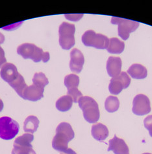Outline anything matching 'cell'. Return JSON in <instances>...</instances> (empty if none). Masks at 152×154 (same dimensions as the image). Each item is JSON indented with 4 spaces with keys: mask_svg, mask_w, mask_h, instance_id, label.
I'll return each mask as SVG.
<instances>
[{
    "mask_svg": "<svg viewBox=\"0 0 152 154\" xmlns=\"http://www.w3.org/2000/svg\"><path fill=\"white\" fill-rule=\"evenodd\" d=\"M74 131L70 124L60 123L56 128V135L52 140V146L60 152L66 150L68 143L74 138Z\"/></svg>",
    "mask_w": 152,
    "mask_h": 154,
    "instance_id": "6da1fadb",
    "label": "cell"
},
{
    "mask_svg": "<svg viewBox=\"0 0 152 154\" xmlns=\"http://www.w3.org/2000/svg\"><path fill=\"white\" fill-rule=\"evenodd\" d=\"M17 53L24 59H31L34 62H47L50 60V53L44 52L43 50L34 44L25 43L18 46Z\"/></svg>",
    "mask_w": 152,
    "mask_h": 154,
    "instance_id": "7a4b0ae2",
    "label": "cell"
},
{
    "mask_svg": "<svg viewBox=\"0 0 152 154\" xmlns=\"http://www.w3.org/2000/svg\"><path fill=\"white\" fill-rule=\"evenodd\" d=\"M78 103L86 121L89 123H95L98 121L100 113L98 104L94 98L88 96L82 97L78 100Z\"/></svg>",
    "mask_w": 152,
    "mask_h": 154,
    "instance_id": "3957f363",
    "label": "cell"
},
{
    "mask_svg": "<svg viewBox=\"0 0 152 154\" xmlns=\"http://www.w3.org/2000/svg\"><path fill=\"white\" fill-rule=\"evenodd\" d=\"M76 27L74 25L63 22L59 26V44L62 49L64 50L70 49L75 45L74 34Z\"/></svg>",
    "mask_w": 152,
    "mask_h": 154,
    "instance_id": "277c9868",
    "label": "cell"
},
{
    "mask_svg": "<svg viewBox=\"0 0 152 154\" xmlns=\"http://www.w3.org/2000/svg\"><path fill=\"white\" fill-rule=\"evenodd\" d=\"M82 42L85 46L93 47L98 49H105L108 45L109 39L102 34H97L92 30H89L82 36Z\"/></svg>",
    "mask_w": 152,
    "mask_h": 154,
    "instance_id": "5b68a950",
    "label": "cell"
},
{
    "mask_svg": "<svg viewBox=\"0 0 152 154\" xmlns=\"http://www.w3.org/2000/svg\"><path fill=\"white\" fill-rule=\"evenodd\" d=\"M20 126L14 119L8 117L0 118V138L11 140L18 134Z\"/></svg>",
    "mask_w": 152,
    "mask_h": 154,
    "instance_id": "8992f818",
    "label": "cell"
},
{
    "mask_svg": "<svg viewBox=\"0 0 152 154\" xmlns=\"http://www.w3.org/2000/svg\"><path fill=\"white\" fill-rule=\"evenodd\" d=\"M33 139L34 135L31 134H25L17 137L11 154H37L31 145Z\"/></svg>",
    "mask_w": 152,
    "mask_h": 154,
    "instance_id": "52a82bcc",
    "label": "cell"
},
{
    "mask_svg": "<svg viewBox=\"0 0 152 154\" xmlns=\"http://www.w3.org/2000/svg\"><path fill=\"white\" fill-rule=\"evenodd\" d=\"M111 23L118 25V36L124 40H127L129 37L130 33L135 31L139 27V23L137 21L118 18V17H112Z\"/></svg>",
    "mask_w": 152,
    "mask_h": 154,
    "instance_id": "ba28073f",
    "label": "cell"
},
{
    "mask_svg": "<svg viewBox=\"0 0 152 154\" xmlns=\"http://www.w3.org/2000/svg\"><path fill=\"white\" fill-rule=\"evenodd\" d=\"M130 83L131 79L128 73L125 72H121L118 76L111 79L108 89L112 95H118L124 89H126L129 86Z\"/></svg>",
    "mask_w": 152,
    "mask_h": 154,
    "instance_id": "9c48e42d",
    "label": "cell"
},
{
    "mask_svg": "<svg viewBox=\"0 0 152 154\" xmlns=\"http://www.w3.org/2000/svg\"><path fill=\"white\" fill-rule=\"evenodd\" d=\"M133 113L137 115H144L151 112L150 101L148 97L138 94L134 98L133 101Z\"/></svg>",
    "mask_w": 152,
    "mask_h": 154,
    "instance_id": "30bf717a",
    "label": "cell"
},
{
    "mask_svg": "<svg viewBox=\"0 0 152 154\" xmlns=\"http://www.w3.org/2000/svg\"><path fill=\"white\" fill-rule=\"evenodd\" d=\"M85 63V58L81 51L76 48L73 49L70 52V68L72 72L79 73L81 71Z\"/></svg>",
    "mask_w": 152,
    "mask_h": 154,
    "instance_id": "8fae6325",
    "label": "cell"
},
{
    "mask_svg": "<svg viewBox=\"0 0 152 154\" xmlns=\"http://www.w3.org/2000/svg\"><path fill=\"white\" fill-rule=\"evenodd\" d=\"M107 150L112 151L115 154H129V149L127 144L122 139H120L116 135L114 138L108 141Z\"/></svg>",
    "mask_w": 152,
    "mask_h": 154,
    "instance_id": "7c38bea8",
    "label": "cell"
},
{
    "mask_svg": "<svg viewBox=\"0 0 152 154\" xmlns=\"http://www.w3.org/2000/svg\"><path fill=\"white\" fill-rule=\"evenodd\" d=\"M16 67L11 63H6L2 67L0 76L7 83H11L15 80L19 75Z\"/></svg>",
    "mask_w": 152,
    "mask_h": 154,
    "instance_id": "4fadbf2b",
    "label": "cell"
},
{
    "mask_svg": "<svg viewBox=\"0 0 152 154\" xmlns=\"http://www.w3.org/2000/svg\"><path fill=\"white\" fill-rule=\"evenodd\" d=\"M44 88L32 84L27 86L23 93V98L30 101H37L44 97Z\"/></svg>",
    "mask_w": 152,
    "mask_h": 154,
    "instance_id": "5bb4252c",
    "label": "cell"
},
{
    "mask_svg": "<svg viewBox=\"0 0 152 154\" xmlns=\"http://www.w3.org/2000/svg\"><path fill=\"white\" fill-rule=\"evenodd\" d=\"M121 60L120 57H110L107 62V71L110 76L115 77L121 73Z\"/></svg>",
    "mask_w": 152,
    "mask_h": 154,
    "instance_id": "9a60e30c",
    "label": "cell"
},
{
    "mask_svg": "<svg viewBox=\"0 0 152 154\" xmlns=\"http://www.w3.org/2000/svg\"><path fill=\"white\" fill-rule=\"evenodd\" d=\"M91 134L97 140L103 141L108 136V130L106 126L102 123H96L92 126Z\"/></svg>",
    "mask_w": 152,
    "mask_h": 154,
    "instance_id": "2e32d148",
    "label": "cell"
},
{
    "mask_svg": "<svg viewBox=\"0 0 152 154\" xmlns=\"http://www.w3.org/2000/svg\"><path fill=\"white\" fill-rule=\"evenodd\" d=\"M128 73L133 79H145L147 75V69L139 63H134L128 70Z\"/></svg>",
    "mask_w": 152,
    "mask_h": 154,
    "instance_id": "e0dca14e",
    "label": "cell"
},
{
    "mask_svg": "<svg viewBox=\"0 0 152 154\" xmlns=\"http://www.w3.org/2000/svg\"><path fill=\"white\" fill-rule=\"evenodd\" d=\"M125 48L124 42L120 40L117 38H111L107 48V51L111 54H120Z\"/></svg>",
    "mask_w": 152,
    "mask_h": 154,
    "instance_id": "ac0fdd59",
    "label": "cell"
},
{
    "mask_svg": "<svg viewBox=\"0 0 152 154\" xmlns=\"http://www.w3.org/2000/svg\"><path fill=\"white\" fill-rule=\"evenodd\" d=\"M39 126V120L33 115H31L25 119L24 125V130L26 133L33 134L35 132Z\"/></svg>",
    "mask_w": 152,
    "mask_h": 154,
    "instance_id": "d6986e66",
    "label": "cell"
},
{
    "mask_svg": "<svg viewBox=\"0 0 152 154\" xmlns=\"http://www.w3.org/2000/svg\"><path fill=\"white\" fill-rule=\"evenodd\" d=\"M73 99L71 97L65 95L60 97L56 102V108L60 112H65L70 110L72 106Z\"/></svg>",
    "mask_w": 152,
    "mask_h": 154,
    "instance_id": "ffe728a7",
    "label": "cell"
},
{
    "mask_svg": "<svg viewBox=\"0 0 152 154\" xmlns=\"http://www.w3.org/2000/svg\"><path fill=\"white\" fill-rule=\"evenodd\" d=\"M8 84H9L11 86L15 89V91L18 93V95L20 97L23 98L24 91L25 89V88L27 87V85L25 84V80L24 79V77L22 76V75L19 74L18 76L17 77V79L15 80H14L13 82L9 83Z\"/></svg>",
    "mask_w": 152,
    "mask_h": 154,
    "instance_id": "44dd1931",
    "label": "cell"
},
{
    "mask_svg": "<svg viewBox=\"0 0 152 154\" xmlns=\"http://www.w3.org/2000/svg\"><path fill=\"white\" fill-rule=\"evenodd\" d=\"M120 102L118 98L114 96H109L107 98L105 102V109L109 113H113L118 109Z\"/></svg>",
    "mask_w": 152,
    "mask_h": 154,
    "instance_id": "7402d4cb",
    "label": "cell"
},
{
    "mask_svg": "<svg viewBox=\"0 0 152 154\" xmlns=\"http://www.w3.org/2000/svg\"><path fill=\"white\" fill-rule=\"evenodd\" d=\"M64 83L68 89L77 88L79 84V76L74 74H70L65 76Z\"/></svg>",
    "mask_w": 152,
    "mask_h": 154,
    "instance_id": "603a6c76",
    "label": "cell"
},
{
    "mask_svg": "<svg viewBox=\"0 0 152 154\" xmlns=\"http://www.w3.org/2000/svg\"><path fill=\"white\" fill-rule=\"evenodd\" d=\"M48 83V79H47V77L43 72H37V73L34 75L33 78V84L44 88Z\"/></svg>",
    "mask_w": 152,
    "mask_h": 154,
    "instance_id": "cb8c5ba5",
    "label": "cell"
},
{
    "mask_svg": "<svg viewBox=\"0 0 152 154\" xmlns=\"http://www.w3.org/2000/svg\"><path fill=\"white\" fill-rule=\"evenodd\" d=\"M67 95L71 97L73 99V102H74L75 103H77L79 98L82 97V94L78 89L77 88H73L68 89Z\"/></svg>",
    "mask_w": 152,
    "mask_h": 154,
    "instance_id": "d4e9b609",
    "label": "cell"
},
{
    "mask_svg": "<svg viewBox=\"0 0 152 154\" xmlns=\"http://www.w3.org/2000/svg\"><path fill=\"white\" fill-rule=\"evenodd\" d=\"M144 125L146 129L150 131H152V115H149L145 118L144 121Z\"/></svg>",
    "mask_w": 152,
    "mask_h": 154,
    "instance_id": "484cf974",
    "label": "cell"
},
{
    "mask_svg": "<svg viewBox=\"0 0 152 154\" xmlns=\"http://www.w3.org/2000/svg\"><path fill=\"white\" fill-rule=\"evenodd\" d=\"M82 16H83V14H65V17H66L67 19L70 21H75L79 20L82 18Z\"/></svg>",
    "mask_w": 152,
    "mask_h": 154,
    "instance_id": "4316f807",
    "label": "cell"
},
{
    "mask_svg": "<svg viewBox=\"0 0 152 154\" xmlns=\"http://www.w3.org/2000/svg\"><path fill=\"white\" fill-rule=\"evenodd\" d=\"M7 60L5 57V52H4L3 49L2 48V47L0 46V68L6 63Z\"/></svg>",
    "mask_w": 152,
    "mask_h": 154,
    "instance_id": "83f0119b",
    "label": "cell"
},
{
    "mask_svg": "<svg viewBox=\"0 0 152 154\" xmlns=\"http://www.w3.org/2000/svg\"><path fill=\"white\" fill-rule=\"evenodd\" d=\"M60 154H77L71 148H68L66 150H65L63 152L60 153Z\"/></svg>",
    "mask_w": 152,
    "mask_h": 154,
    "instance_id": "f1b7e54d",
    "label": "cell"
},
{
    "mask_svg": "<svg viewBox=\"0 0 152 154\" xmlns=\"http://www.w3.org/2000/svg\"><path fill=\"white\" fill-rule=\"evenodd\" d=\"M4 41H5V36H3L2 33L0 32V44H3Z\"/></svg>",
    "mask_w": 152,
    "mask_h": 154,
    "instance_id": "f546056e",
    "label": "cell"
},
{
    "mask_svg": "<svg viewBox=\"0 0 152 154\" xmlns=\"http://www.w3.org/2000/svg\"><path fill=\"white\" fill-rule=\"evenodd\" d=\"M3 109V102L1 99H0V112H2Z\"/></svg>",
    "mask_w": 152,
    "mask_h": 154,
    "instance_id": "4dcf8cb0",
    "label": "cell"
},
{
    "mask_svg": "<svg viewBox=\"0 0 152 154\" xmlns=\"http://www.w3.org/2000/svg\"><path fill=\"white\" fill-rule=\"evenodd\" d=\"M150 136L152 137V131H150Z\"/></svg>",
    "mask_w": 152,
    "mask_h": 154,
    "instance_id": "1f68e13d",
    "label": "cell"
},
{
    "mask_svg": "<svg viewBox=\"0 0 152 154\" xmlns=\"http://www.w3.org/2000/svg\"><path fill=\"white\" fill-rule=\"evenodd\" d=\"M142 154H151V153H142Z\"/></svg>",
    "mask_w": 152,
    "mask_h": 154,
    "instance_id": "d6a6232c",
    "label": "cell"
}]
</instances>
